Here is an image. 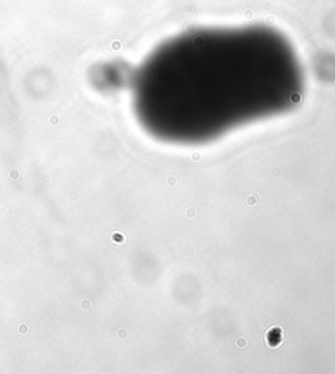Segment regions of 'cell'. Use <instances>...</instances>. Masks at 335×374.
I'll return each instance as SVG.
<instances>
[{"mask_svg":"<svg viewBox=\"0 0 335 374\" xmlns=\"http://www.w3.org/2000/svg\"><path fill=\"white\" fill-rule=\"evenodd\" d=\"M304 73L280 32L262 25L200 28L160 45L132 80L141 127L170 144L214 141L300 103Z\"/></svg>","mask_w":335,"mask_h":374,"instance_id":"1","label":"cell"}]
</instances>
